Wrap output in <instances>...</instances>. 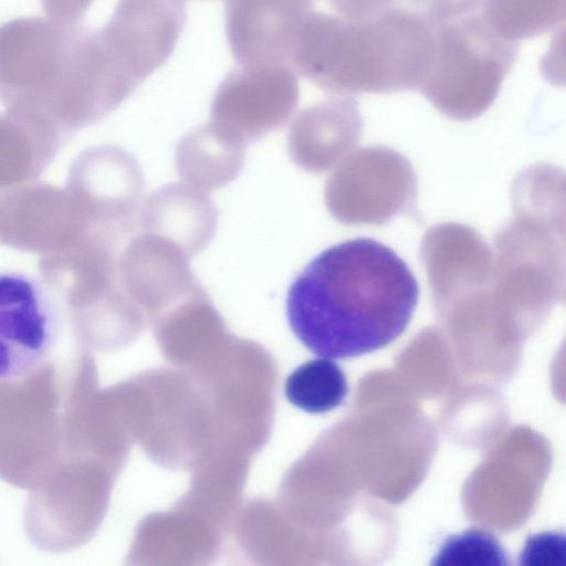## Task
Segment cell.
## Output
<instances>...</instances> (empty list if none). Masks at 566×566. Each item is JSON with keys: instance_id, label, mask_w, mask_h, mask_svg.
<instances>
[{"instance_id": "obj_1", "label": "cell", "mask_w": 566, "mask_h": 566, "mask_svg": "<svg viewBox=\"0 0 566 566\" xmlns=\"http://www.w3.org/2000/svg\"><path fill=\"white\" fill-rule=\"evenodd\" d=\"M418 282L397 253L370 238L333 245L296 276L286 298L295 336L325 358L380 349L408 326Z\"/></svg>"}, {"instance_id": "obj_2", "label": "cell", "mask_w": 566, "mask_h": 566, "mask_svg": "<svg viewBox=\"0 0 566 566\" xmlns=\"http://www.w3.org/2000/svg\"><path fill=\"white\" fill-rule=\"evenodd\" d=\"M140 85L101 30L44 17L0 25V102L74 134L115 111Z\"/></svg>"}, {"instance_id": "obj_3", "label": "cell", "mask_w": 566, "mask_h": 566, "mask_svg": "<svg viewBox=\"0 0 566 566\" xmlns=\"http://www.w3.org/2000/svg\"><path fill=\"white\" fill-rule=\"evenodd\" d=\"M432 49L433 24L406 9L363 22L313 11L290 64L329 94L394 93L420 86Z\"/></svg>"}, {"instance_id": "obj_4", "label": "cell", "mask_w": 566, "mask_h": 566, "mask_svg": "<svg viewBox=\"0 0 566 566\" xmlns=\"http://www.w3.org/2000/svg\"><path fill=\"white\" fill-rule=\"evenodd\" d=\"M517 52V42L499 35L478 11L433 24L431 62L418 88L449 116H476L495 98Z\"/></svg>"}, {"instance_id": "obj_5", "label": "cell", "mask_w": 566, "mask_h": 566, "mask_svg": "<svg viewBox=\"0 0 566 566\" xmlns=\"http://www.w3.org/2000/svg\"><path fill=\"white\" fill-rule=\"evenodd\" d=\"M74 328L60 297L42 281L0 272V382L34 373Z\"/></svg>"}, {"instance_id": "obj_6", "label": "cell", "mask_w": 566, "mask_h": 566, "mask_svg": "<svg viewBox=\"0 0 566 566\" xmlns=\"http://www.w3.org/2000/svg\"><path fill=\"white\" fill-rule=\"evenodd\" d=\"M65 188L85 232L126 240L137 231L144 177L126 150L109 145L85 149L71 164Z\"/></svg>"}, {"instance_id": "obj_7", "label": "cell", "mask_w": 566, "mask_h": 566, "mask_svg": "<svg viewBox=\"0 0 566 566\" xmlns=\"http://www.w3.org/2000/svg\"><path fill=\"white\" fill-rule=\"evenodd\" d=\"M298 97V83L291 65H240L219 84L209 125L229 142L245 146L283 127L293 115Z\"/></svg>"}, {"instance_id": "obj_8", "label": "cell", "mask_w": 566, "mask_h": 566, "mask_svg": "<svg viewBox=\"0 0 566 566\" xmlns=\"http://www.w3.org/2000/svg\"><path fill=\"white\" fill-rule=\"evenodd\" d=\"M84 233L66 188L36 179L0 188V244L43 255L73 245Z\"/></svg>"}, {"instance_id": "obj_9", "label": "cell", "mask_w": 566, "mask_h": 566, "mask_svg": "<svg viewBox=\"0 0 566 566\" xmlns=\"http://www.w3.org/2000/svg\"><path fill=\"white\" fill-rule=\"evenodd\" d=\"M186 19V0H118L99 30L143 83L171 55Z\"/></svg>"}, {"instance_id": "obj_10", "label": "cell", "mask_w": 566, "mask_h": 566, "mask_svg": "<svg viewBox=\"0 0 566 566\" xmlns=\"http://www.w3.org/2000/svg\"><path fill=\"white\" fill-rule=\"evenodd\" d=\"M316 0H227L226 33L239 65L290 64L292 51Z\"/></svg>"}, {"instance_id": "obj_11", "label": "cell", "mask_w": 566, "mask_h": 566, "mask_svg": "<svg viewBox=\"0 0 566 566\" xmlns=\"http://www.w3.org/2000/svg\"><path fill=\"white\" fill-rule=\"evenodd\" d=\"M117 273L129 298L151 308L178 302L201 287L181 248L140 231L119 250Z\"/></svg>"}, {"instance_id": "obj_12", "label": "cell", "mask_w": 566, "mask_h": 566, "mask_svg": "<svg viewBox=\"0 0 566 566\" xmlns=\"http://www.w3.org/2000/svg\"><path fill=\"white\" fill-rule=\"evenodd\" d=\"M217 211L206 191L188 184H169L153 192L138 217L140 232L167 239L189 258L212 239Z\"/></svg>"}, {"instance_id": "obj_13", "label": "cell", "mask_w": 566, "mask_h": 566, "mask_svg": "<svg viewBox=\"0 0 566 566\" xmlns=\"http://www.w3.org/2000/svg\"><path fill=\"white\" fill-rule=\"evenodd\" d=\"M74 133L29 113L0 114V188L38 179Z\"/></svg>"}, {"instance_id": "obj_14", "label": "cell", "mask_w": 566, "mask_h": 566, "mask_svg": "<svg viewBox=\"0 0 566 566\" xmlns=\"http://www.w3.org/2000/svg\"><path fill=\"white\" fill-rule=\"evenodd\" d=\"M357 123L356 106L346 99H328L302 109L287 133L291 159L310 171L326 169Z\"/></svg>"}, {"instance_id": "obj_15", "label": "cell", "mask_w": 566, "mask_h": 566, "mask_svg": "<svg viewBox=\"0 0 566 566\" xmlns=\"http://www.w3.org/2000/svg\"><path fill=\"white\" fill-rule=\"evenodd\" d=\"M244 148L220 136L208 123L180 139L176 168L188 185L203 191L219 189L240 172Z\"/></svg>"}, {"instance_id": "obj_16", "label": "cell", "mask_w": 566, "mask_h": 566, "mask_svg": "<svg viewBox=\"0 0 566 566\" xmlns=\"http://www.w3.org/2000/svg\"><path fill=\"white\" fill-rule=\"evenodd\" d=\"M566 0H481L478 13L505 40L543 35L564 24Z\"/></svg>"}, {"instance_id": "obj_17", "label": "cell", "mask_w": 566, "mask_h": 566, "mask_svg": "<svg viewBox=\"0 0 566 566\" xmlns=\"http://www.w3.org/2000/svg\"><path fill=\"white\" fill-rule=\"evenodd\" d=\"M347 391L343 370L325 357L304 363L285 381L287 400L310 413H323L338 407Z\"/></svg>"}, {"instance_id": "obj_18", "label": "cell", "mask_w": 566, "mask_h": 566, "mask_svg": "<svg viewBox=\"0 0 566 566\" xmlns=\"http://www.w3.org/2000/svg\"><path fill=\"white\" fill-rule=\"evenodd\" d=\"M509 557L499 541L482 530L451 535L433 556L434 566H507Z\"/></svg>"}, {"instance_id": "obj_19", "label": "cell", "mask_w": 566, "mask_h": 566, "mask_svg": "<svg viewBox=\"0 0 566 566\" xmlns=\"http://www.w3.org/2000/svg\"><path fill=\"white\" fill-rule=\"evenodd\" d=\"M565 536L563 533L545 532L532 535L520 555L518 564L525 566H564Z\"/></svg>"}, {"instance_id": "obj_20", "label": "cell", "mask_w": 566, "mask_h": 566, "mask_svg": "<svg viewBox=\"0 0 566 566\" xmlns=\"http://www.w3.org/2000/svg\"><path fill=\"white\" fill-rule=\"evenodd\" d=\"M480 2L481 0H400V8L437 24L476 12Z\"/></svg>"}, {"instance_id": "obj_21", "label": "cell", "mask_w": 566, "mask_h": 566, "mask_svg": "<svg viewBox=\"0 0 566 566\" xmlns=\"http://www.w3.org/2000/svg\"><path fill=\"white\" fill-rule=\"evenodd\" d=\"M328 2L338 17L353 22L367 21L400 8V0H328Z\"/></svg>"}, {"instance_id": "obj_22", "label": "cell", "mask_w": 566, "mask_h": 566, "mask_svg": "<svg viewBox=\"0 0 566 566\" xmlns=\"http://www.w3.org/2000/svg\"><path fill=\"white\" fill-rule=\"evenodd\" d=\"M94 0H40L43 10L51 19L78 23Z\"/></svg>"}]
</instances>
